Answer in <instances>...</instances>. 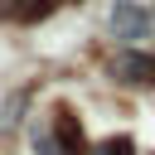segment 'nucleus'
I'll return each instance as SVG.
<instances>
[{"mask_svg":"<svg viewBox=\"0 0 155 155\" xmlns=\"http://www.w3.org/2000/svg\"><path fill=\"white\" fill-rule=\"evenodd\" d=\"M87 140H82V121L68 111V107H53L44 126H34V155H82Z\"/></svg>","mask_w":155,"mask_h":155,"instance_id":"1","label":"nucleus"},{"mask_svg":"<svg viewBox=\"0 0 155 155\" xmlns=\"http://www.w3.org/2000/svg\"><path fill=\"white\" fill-rule=\"evenodd\" d=\"M107 73H111L116 82H126V87H155V53H145V48H121V53L107 63Z\"/></svg>","mask_w":155,"mask_h":155,"instance_id":"2","label":"nucleus"},{"mask_svg":"<svg viewBox=\"0 0 155 155\" xmlns=\"http://www.w3.org/2000/svg\"><path fill=\"white\" fill-rule=\"evenodd\" d=\"M111 34L126 39V44L145 39V34H150V10H145L140 0H116V5H111Z\"/></svg>","mask_w":155,"mask_h":155,"instance_id":"3","label":"nucleus"},{"mask_svg":"<svg viewBox=\"0 0 155 155\" xmlns=\"http://www.w3.org/2000/svg\"><path fill=\"white\" fill-rule=\"evenodd\" d=\"M48 10H53V0H0V15H5V19H19V24L44 19Z\"/></svg>","mask_w":155,"mask_h":155,"instance_id":"4","label":"nucleus"},{"mask_svg":"<svg viewBox=\"0 0 155 155\" xmlns=\"http://www.w3.org/2000/svg\"><path fill=\"white\" fill-rule=\"evenodd\" d=\"M82 155H136V140H131V136H107V140H97V145L82 150Z\"/></svg>","mask_w":155,"mask_h":155,"instance_id":"5","label":"nucleus"}]
</instances>
